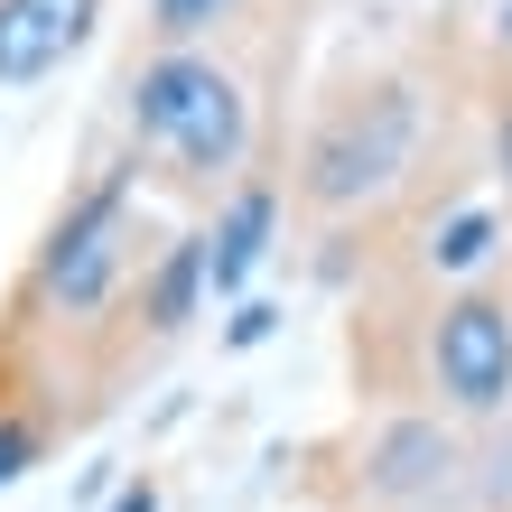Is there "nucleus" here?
<instances>
[{"label":"nucleus","instance_id":"4","mask_svg":"<svg viewBox=\"0 0 512 512\" xmlns=\"http://www.w3.org/2000/svg\"><path fill=\"white\" fill-rule=\"evenodd\" d=\"M419 364H429V391L457 419H503L512 410V298H494V289L438 298Z\"/></svg>","mask_w":512,"mask_h":512},{"label":"nucleus","instance_id":"2","mask_svg":"<svg viewBox=\"0 0 512 512\" xmlns=\"http://www.w3.org/2000/svg\"><path fill=\"white\" fill-rule=\"evenodd\" d=\"M419 140H429V94H419L410 75H391V66L345 75V84H326L317 122H308V140H298L289 196L308 205V215L345 224V215L382 205L419 168Z\"/></svg>","mask_w":512,"mask_h":512},{"label":"nucleus","instance_id":"15","mask_svg":"<svg viewBox=\"0 0 512 512\" xmlns=\"http://www.w3.org/2000/svg\"><path fill=\"white\" fill-rule=\"evenodd\" d=\"M494 38H503V47H512V0H503V19H494Z\"/></svg>","mask_w":512,"mask_h":512},{"label":"nucleus","instance_id":"13","mask_svg":"<svg viewBox=\"0 0 512 512\" xmlns=\"http://www.w3.org/2000/svg\"><path fill=\"white\" fill-rule=\"evenodd\" d=\"M159 503H168V494H159V475H149V466H140V475H131V485H122V494H112L103 512H159Z\"/></svg>","mask_w":512,"mask_h":512},{"label":"nucleus","instance_id":"12","mask_svg":"<svg viewBox=\"0 0 512 512\" xmlns=\"http://www.w3.org/2000/svg\"><path fill=\"white\" fill-rule=\"evenodd\" d=\"M270 326H280V308H270V298H233V317H224V345L233 354H252Z\"/></svg>","mask_w":512,"mask_h":512},{"label":"nucleus","instance_id":"1","mask_svg":"<svg viewBox=\"0 0 512 512\" xmlns=\"http://www.w3.org/2000/svg\"><path fill=\"white\" fill-rule=\"evenodd\" d=\"M122 131L131 159H149L168 187L215 196L252 159V84L224 66L215 47H140L122 75Z\"/></svg>","mask_w":512,"mask_h":512},{"label":"nucleus","instance_id":"5","mask_svg":"<svg viewBox=\"0 0 512 512\" xmlns=\"http://www.w3.org/2000/svg\"><path fill=\"white\" fill-rule=\"evenodd\" d=\"M457 466H466V447L447 419L429 410H391L373 419L364 438H354V475H345V503H364V512H429L447 485H457Z\"/></svg>","mask_w":512,"mask_h":512},{"label":"nucleus","instance_id":"9","mask_svg":"<svg viewBox=\"0 0 512 512\" xmlns=\"http://www.w3.org/2000/svg\"><path fill=\"white\" fill-rule=\"evenodd\" d=\"M494 252H503L494 205H447V215L419 233V270H429V280H466V270H485Z\"/></svg>","mask_w":512,"mask_h":512},{"label":"nucleus","instance_id":"11","mask_svg":"<svg viewBox=\"0 0 512 512\" xmlns=\"http://www.w3.org/2000/svg\"><path fill=\"white\" fill-rule=\"evenodd\" d=\"M38 457H47V419H38V410H10V401H0V494H10L19 475L38 466Z\"/></svg>","mask_w":512,"mask_h":512},{"label":"nucleus","instance_id":"6","mask_svg":"<svg viewBox=\"0 0 512 512\" xmlns=\"http://www.w3.org/2000/svg\"><path fill=\"white\" fill-rule=\"evenodd\" d=\"M103 28V0H0V94L47 84Z\"/></svg>","mask_w":512,"mask_h":512},{"label":"nucleus","instance_id":"14","mask_svg":"<svg viewBox=\"0 0 512 512\" xmlns=\"http://www.w3.org/2000/svg\"><path fill=\"white\" fill-rule=\"evenodd\" d=\"M494 177H503V196H512V94H503V112H494Z\"/></svg>","mask_w":512,"mask_h":512},{"label":"nucleus","instance_id":"8","mask_svg":"<svg viewBox=\"0 0 512 512\" xmlns=\"http://www.w3.org/2000/svg\"><path fill=\"white\" fill-rule=\"evenodd\" d=\"M205 298H215V280H205V233H177L149 270H131V317H140L149 345H177L205 317Z\"/></svg>","mask_w":512,"mask_h":512},{"label":"nucleus","instance_id":"3","mask_svg":"<svg viewBox=\"0 0 512 512\" xmlns=\"http://www.w3.org/2000/svg\"><path fill=\"white\" fill-rule=\"evenodd\" d=\"M131 187H140V159L94 177L66 215L38 233V252L19 270V317H47V326H94L131 280Z\"/></svg>","mask_w":512,"mask_h":512},{"label":"nucleus","instance_id":"10","mask_svg":"<svg viewBox=\"0 0 512 512\" xmlns=\"http://www.w3.org/2000/svg\"><path fill=\"white\" fill-rule=\"evenodd\" d=\"M224 19H243V0H149V10H140V38L149 47H205Z\"/></svg>","mask_w":512,"mask_h":512},{"label":"nucleus","instance_id":"7","mask_svg":"<svg viewBox=\"0 0 512 512\" xmlns=\"http://www.w3.org/2000/svg\"><path fill=\"white\" fill-rule=\"evenodd\" d=\"M280 215H289V196L270 187V177H233L224 215H215V233H205V280H215V298L252 289V270L270 261V243H280Z\"/></svg>","mask_w":512,"mask_h":512}]
</instances>
